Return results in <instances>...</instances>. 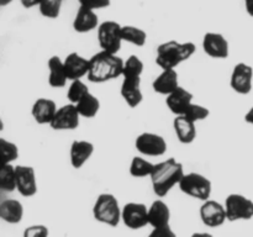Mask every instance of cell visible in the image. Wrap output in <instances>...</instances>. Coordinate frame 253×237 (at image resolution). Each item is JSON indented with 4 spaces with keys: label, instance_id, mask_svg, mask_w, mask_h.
<instances>
[{
    "label": "cell",
    "instance_id": "cb8c5ba5",
    "mask_svg": "<svg viewBox=\"0 0 253 237\" xmlns=\"http://www.w3.org/2000/svg\"><path fill=\"white\" fill-rule=\"evenodd\" d=\"M174 131L178 140L182 143H192L197 136V128H195V122L185 118L184 115H178L174 118Z\"/></svg>",
    "mask_w": 253,
    "mask_h": 237
},
{
    "label": "cell",
    "instance_id": "f1b7e54d",
    "mask_svg": "<svg viewBox=\"0 0 253 237\" xmlns=\"http://www.w3.org/2000/svg\"><path fill=\"white\" fill-rule=\"evenodd\" d=\"M155 165L156 164L148 162L147 159H143L141 157H133L130 164V174L135 178L151 177L153 169H155Z\"/></svg>",
    "mask_w": 253,
    "mask_h": 237
},
{
    "label": "cell",
    "instance_id": "74e56055",
    "mask_svg": "<svg viewBox=\"0 0 253 237\" xmlns=\"http://www.w3.org/2000/svg\"><path fill=\"white\" fill-rule=\"evenodd\" d=\"M20 1H21L22 6L26 7V9H30V7L39 6L42 0H20Z\"/></svg>",
    "mask_w": 253,
    "mask_h": 237
},
{
    "label": "cell",
    "instance_id": "52a82bcc",
    "mask_svg": "<svg viewBox=\"0 0 253 237\" xmlns=\"http://www.w3.org/2000/svg\"><path fill=\"white\" fill-rule=\"evenodd\" d=\"M229 221L250 220L253 217V201L241 194H230L225 201Z\"/></svg>",
    "mask_w": 253,
    "mask_h": 237
},
{
    "label": "cell",
    "instance_id": "6da1fadb",
    "mask_svg": "<svg viewBox=\"0 0 253 237\" xmlns=\"http://www.w3.org/2000/svg\"><path fill=\"white\" fill-rule=\"evenodd\" d=\"M124 63L125 62L115 53L101 49L90 58L89 72L86 77L93 83H105V81L123 76Z\"/></svg>",
    "mask_w": 253,
    "mask_h": 237
},
{
    "label": "cell",
    "instance_id": "ba28073f",
    "mask_svg": "<svg viewBox=\"0 0 253 237\" xmlns=\"http://www.w3.org/2000/svg\"><path fill=\"white\" fill-rule=\"evenodd\" d=\"M135 147L142 155L157 157L165 155L167 151V142L162 136L157 133L143 132L136 138Z\"/></svg>",
    "mask_w": 253,
    "mask_h": 237
},
{
    "label": "cell",
    "instance_id": "8fae6325",
    "mask_svg": "<svg viewBox=\"0 0 253 237\" xmlns=\"http://www.w3.org/2000/svg\"><path fill=\"white\" fill-rule=\"evenodd\" d=\"M79 115L74 104H67L59 108L54 115L53 120L49 123L53 130H74L79 126Z\"/></svg>",
    "mask_w": 253,
    "mask_h": 237
},
{
    "label": "cell",
    "instance_id": "9c48e42d",
    "mask_svg": "<svg viewBox=\"0 0 253 237\" xmlns=\"http://www.w3.org/2000/svg\"><path fill=\"white\" fill-rule=\"evenodd\" d=\"M121 220L128 229H142L148 225V207L141 202H128L123 207Z\"/></svg>",
    "mask_w": 253,
    "mask_h": 237
},
{
    "label": "cell",
    "instance_id": "836d02e7",
    "mask_svg": "<svg viewBox=\"0 0 253 237\" xmlns=\"http://www.w3.org/2000/svg\"><path fill=\"white\" fill-rule=\"evenodd\" d=\"M209 114L210 111L208 108L192 103L189 108H188V110L185 111L184 116L189 118V120H192L193 122H198V121H202L204 118H207L209 116Z\"/></svg>",
    "mask_w": 253,
    "mask_h": 237
},
{
    "label": "cell",
    "instance_id": "1f68e13d",
    "mask_svg": "<svg viewBox=\"0 0 253 237\" xmlns=\"http://www.w3.org/2000/svg\"><path fill=\"white\" fill-rule=\"evenodd\" d=\"M143 73V62L137 56L132 54L128 57L124 63L123 77L125 76H142Z\"/></svg>",
    "mask_w": 253,
    "mask_h": 237
},
{
    "label": "cell",
    "instance_id": "e575fe53",
    "mask_svg": "<svg viewBox=\"0 0 253 237\" xmlns=\"http://www.w3.org/2000/svg\"><path fill=\"white\" fill-rule=\"evenodd\" d=\"M48 235V230L43 225H34L25 230V237H46Z\"/></svg>",
    "mask_w": 253,
    "mask_h": 237
},
{
    "label": "cell",
    "instance_id": "484cf974",
    "mask_svg": "<svg viewBox=\"0 0 253 237\" xmlns=\"http://www.w3.org/2000/svg\"><path fill=\"white\" fill-rule=\"evenodd\" d=\"M78 110L79 115L82 118H91L94 116H96V114L99 113V109H100V101L99 99L96 98L95 95L89 91L88 94L83 96L81 100L78 101L77 104H74Z\"/></svg>",
    "mask_w": 253,
    "mask_h": 237
},
{
    "label": "cell",
    "instance_id": "ffe728a7",
    "mask_svg": "<svg viewBox=\"0 0 253 237\" xmlns=\"http://www.w3.org/2000/svg\"><path fill=\"white\" fill-rule=\"evenodd\" d=\"M153 90L162 95H169L179 86L178 83V73L173 69H163L162 73L155 79L152 84Z\"/></svg>",
    "mask_w": 253,
    "mask_h": 237
},
{
    "label": "cell",
    "instance_id": "5b68a950",
    "mask_svg": "<svg viewBox=\"0 0 253 237\" xmlns=\"http://www.w3.org/2000/svg\"><path fill=\"white\" fill-rule=\"evenodd\" d=\"M179 189L184 194L198 200H208L211 194V182L199 173H188L179 182Z\"/></svg>",
    "mask_w": 253,
    "mask_h": 237
},
{
    "label": "cell",
    "instance_id": "603a6c76",
    "mask_svg": "<svg viewBox=\"0 0 253 237\" xmlns=\"http://www.w3.org/2000/svg\"><path fill=\"white\" fill-rule=\"evenodd\" d=\"M48 83L53 88H63L68 80L64 62L61 61L58 56H52L48 59Z\"/></svg>",
    "mask_w": 253,
    "mask_h": 237
},
{
    "label": "cell",
    "instance_id": "44dd1931",
    "mask_svg": "<svg viewBox=\"0 0 253 237\" xmlns=\"http://www.w3.org/2000/svg\"><path fill=\"white\" fill-rule=\"evenodd\" d=\"M94 146L89 141H73L71 147V163L76 169L83 167L86 160L93 156Z\"/></svg>",
    "mask_w": 253,
    "mask_h": 237
},
{
    "label": "cell",
    "instance_id": "7402d4cb",
    "mask_svg": "<svg viewBox=\"0 0 253 237\" xmlns=\"http://www.w3.org/2000/svg\"><path fill=\"white\" fill-rule=\"evenodd\" d=\"M170 210L162 200H155L148 207V224L155 227H163L169 225Z\"/></svg>",
    "mask_w": 253,
    "mask_h": 237
},
{
    "label": "cell",
    "instance_id": "30bf717a",
    "mask_svg": "<svg viewBox=\"0 0 253 237\" xmlns=\"http://www.w3.org/2000/svg\"><path fill=\"white\" fill-rule=\"evenodd\" d=\"M200 219L208 227H219L227 220L225 205L215 200H205L200 207Z\"/></svg>",
    "mask_w": 253,
    "mask_h": 237
},
{
    "label": "cell",
    "instance_id": "60d3db41",
    "mask_svg": "<svg viewBox=\"0 0 253 237\" xmlns=\"http://www.w3.org/2000/svg\"><path fill=\"white\" fill-rule=\"evenodd\" d=\"M10 2H12V0H0V6L1 7L6 6V5H9Z\"/></svg>",
    "mask_w": 253,
    "mask_h": 237
},
{
    "label": "cell",
    "instance_id": "f546056e",
    "mask_svg": "<svg viewBox=\"0 0 253 237\" xmlns=\"http://www.w3.org/2000/svg\"><path fill=\"white\" fill-rule=\"evenodd\" d=\"M63 0H42L39 5L40 12L47 19H57L62 9Z\"/></svg>",
    "mask_w": 253,
    "mask_h": 237
},
{
    "label": "cell",
    "instance_id": "3957f363",
    "mask_svg": "<svg viewBox=\"0 0 253 237\" xmlns=\"http://www.w3.org/2000/svg\"><path fill=\"white\" fill-rule=\"evenodd\" d=\"M195 44L193 42H180L168 41L158 46L156 63L162 69H173L178 64L183 63L189 59L195 53Z\"/></svg>",
    "mask_w": 253,
    "mask_h": 237
},
{
    "label": "cell",
    "instance_id": "5bb4252c",
    "mask_svg": "<svg viewBox=\"0 0 253 237\" xmlns=\"http://www.w3.org/2000/svg\"><path fill=\"white\" fill-rule=\"evenodd\" d=\"M16 190L24 197H32L37 193L35 169L30 165H16Z\"/></svg>",
    "mask_w": 253,
    "mask_h": 237
},
{
    "label": "cell",
    "instance_id": "d6a6232c",
    "mask_svg": "<svg viewBox=\"0 0 253 237\" xmlns=\"http://www.w3.org/2000/svg\"><path fill=\"white\" fill-rule=\"evenodd\" d=\"M0 148H1L4 164L12 163L19 157V150H17L16 145L10 142V141H6L5 138H0Z\"/></svg>",
    "mask_w": 253,
    "mask_h": 237
},
{
    "label": "cell",
    "instance_id": "d4e9b609",
    "mask_svg": "<svg viewBox=\"0 0 253 237\" xmlns=\"http://www.w3.org/2000/svg\"><path fill=\"white\" fill-rule=\"evenodd\" d=\"M24 216V207L20 201L7 199L0 204V217L7 224H19Z\"/></svg>",
    "mask_w": 253,
    "mask_h": 237
},
{
    "label": "cell",
    "instance_id": "8992f818",
    "mask_svg": "<svg viewBox=\"0 0 253 237\" xmlns=\"http://www.w3.org/2000/svg\"><path fill=\"white\" fill-rule=\"evenodd\" d=\"M123 26L116 21H104L98 26V41L101 49L110 53H118L123 43L121 36Z\"/></svg>",
    "mask_w": 253,
    "mask_h": 237
},
{
    "label": "cell",
    "instance_id": "83f0119b",
    "mask_svg": "<svg viewBox=\"0 0 253 237\" xmlns=\"http://www.w3.org/2000/svg\"><path fill=\"white\" fill-rule=\"evenodd\" d=\"M0 188L2 192L7 193H11L16 189V173L11 163L2 165L1 172H0Z\"/></svg>",
    "mask_w": 253,
    "mask_h": 237
},
{
    "label": "cell",
    "instance_id": "4316f807",
    "mask_svg": "<svg viewBox=\"0 0 253 237\" xmlns=\"http://www.w3.org/2000/svg\"><path fill=\"white\" fill-rule=\"evenodd\" d=\"M121 36H123L124 41L138 47H142L146 43V40H147V35H146V32L142 29L131 26V25L123 26V29H121Z\"/></svg>",
    "mask_w": 253,
    "mask_h": 237
},
{
    "label": "cell",
    "instance_id": "7a4b0ae2",
    "mask_svg": "<svg viewBox=\"0 0 253 237\" xmlns=\"http://www.w3.org/2000/svg\"><path fill=\"white\" fill-rule=\"evenodd\" d=\"M183 175H184V170H183L182 163L175 160L174 158L157 163L150 177L152 180L155 194L161 198L167 195L174 185L179 184Z\"/></svg>",
    "mask_w": 253,
    "mask_h": 237
},
{
    "label": "cell",
    "instance_id": "e0dca14e",
    "mask_svg": "<svg viewBox=\"0 0 253 237\" xmlns=\"http://www.w3.org/2000/svg\"><path fill=\"white\" fill-rule=\"evenodd\" d=\"M192 103L193 94L190 91H188L187 89L182 88V86H178L173 93L167 95V100H166L168 109L175 116L184 115L185 111L188 110V108H189Z\"/></svg>",
    "mask_w": 253,
    "mask_h": 237
},
{
    "label": "cell",
    "instance_id": "d6986e66",
    "mask_svg": "<svg viewBox=\"0 0 253 237\" xmlns=\"http://www.w3.org/2000/svg\"><path fill=\"white\" fill-rule=\"evenodd\" d=\"M57 110L58 109L53 100L47 98H40L35 101L34 106H32V116L37 123L46 125V123L52 122Z\"/></svg>",
    "mask_w": 253,
    "mask_h": 237
},
{
    "label": "cell",
    "instance_id": "4fadbf2b",
    "mask_svg": "<svg viewBox=\"0 0 253 237\" xmlns=\"http://www.w3.org/2000/svg\"><path fill=\"white\" fill-rule=\"evenodd\" d=\"M252 79H253V68L246 63H239L235 66L231 74V88L236 93L249 94L252 90Z\"/></svg>",
    "mask_w": 253,
    "mask_h": 237
},
{
    "label": "cell",
    "instance_id": "2e32d148",
    "mask_svg": "<svg viewBox=\"0 0 253 237\" xmlns=\"http://www.w3.org/2000/svg\"><path fill=\"white\" fill-rule=\"evenodd\" d=\"M63 62L69 80H77V79H82L84 76H88L90 59L84 58L77 52H73V53H69Z\"/></svg>",
    "mask_w": 253,
    "mask_h": 237
},
{
    "label": "cell",
    "instance_id": "ab89813d",
    "mask_svg": "<svg viewBox=\"0 0 253 237\" xmlns=\"http://www.w3.org/2000/svg\"><path fill=\"white\" fill-rule=\"evenodd\" d=\"M245 120H246V122L251 123V125H253V106L251 109H250L249 113L246 114V116H245Z\"/></svg>",
    "mask_w": 253,
    "mask_h": 237
},
{
    "label": "cell",
    "instance_id": "7c38bea8",
    "mask_svg": "<svg viewBox=\"0 0 253 237\" xmlns=\"http://www.w3.org/2000/svg\"><path fill=\"white\" fill-rule=\"evenodd\" d=\"M203 49L212 58L224 59L229 57V42L217 32H208L203 39Z\"/></svg>",
    "mask_w": 253,
    "mask_h": 237
},
{
    "label": "cell",
    "instance_id": "9a60e30c",
    "mask_svg": "<svg viewBox=\"0 0 253 237\" xmlns=\"http://www.w3.org/2000/svg\"><path fill=\"white\" fill-rule=\"evenodd\" d=\"M121 95L125 99L126 104L131 108H136L141 104L143 94L141 91L140 76H125L121 85Z\"/></svg>",
    "mask_w": 253,
    "mask_h": 237
},
{
    "label": "cell",
    "instance_id": "ac0fdd59",
    "mask_svg": "<svg viewBox=\"0 0 253 237\" xmlns=\"http://www.w3.org/2000/svg\"><path fill=\"white\" fill-rule=\"evenodd\" d=\"M99 25L100 24H99V17L96 12L89 7L79 5V9L73 20L74 31L79 34H86L91 30L98 29Z\"/></svg>",
    "mask_w": 253,
    "mask_h": 237
},
{
    "label": "cell",
    "instance_id": "8d00e7d4",
    "mask_svg": "<svg viewBox=\"0 0 253 237\" xmlns=\"http://www.w3.org/2000/svg\"><path fill=\"white\" fill-rule=\"evenodd\" d=\"M150 237H175V234L172 231L169 225L163 227H155L150 234Z\"/></svg>",
    "mask_w": 253,
    "mask_h": 237
},
{
    "label": "cell",
    "instance_id": "277c9868",
    "mask_svg": "<svg viewBox=\"0 0 253 237\" xmlns=\"http://www.w3.org/2000/svg\"><path fill=\"white\" fill-rule=\"evenodd\" d=\"M93 214L96 221L101 224L116 226L121 220L123 210L119 206V201L113 194L104 193L96 198L93 207Z\"/></svg>",
    "mask_w": 253,
    "mask_h": 237
},
{
    "label": "cell",
    "instance_id": "f35d334b",
    "mask_svg": "<svg viewBox=\"0 0 253 237\" xmlns=\"http://www.w3.org/2000/svg\"><path fill=\"white\" fill-rule=\"evenodd\" d=\"M245 7L250 16L253 17V0H245Z\"/></svg>",
    "mask_w": 253,
    "mask_h": 237
},
{
    "label": "cell",
    "instance_id": "d590c367",
    "mask_svg": "<svg viewBox=\"0 0 253 237\" xmlns=\"http://www.w3.org/2000/svg\"><path fill=\"white\" fill-rule=\"evenodd\" d=\"M79 5L89 7L91 10H99L108 7L110 5L111 0H78Z\"/></svg>",
    "mask_w": 253,
    "mask_h": 237
},
{
    "label": "cell",
    "instance_id": "4dcf8cb0",
    "mask_svg": "<svg viewBox=\"0 0 253 237\" xmlns=\"http://www.w3.org/2000/svg\"><path fill=\"white\" fill-rule=\"evenodd\" d=\"M89 93V89L81 79L72 80V84L69 85L68 91H67V98L72 104H77L85 94Z\"/></svg>",
    "mask_w": 253,
    "mask_h": 237
}]
</instances>
